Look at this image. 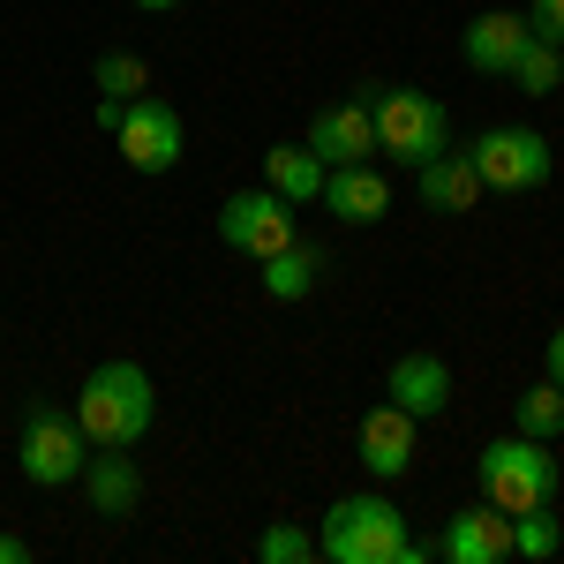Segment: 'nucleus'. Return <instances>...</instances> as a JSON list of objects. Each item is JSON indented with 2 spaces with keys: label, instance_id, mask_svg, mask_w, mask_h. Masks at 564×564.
Wrapping results in <instances>:
<instances>
[{
  "label": "nucleus",
  "instance_id": "obj_20",
  "mask_svg": "<svg viewBox=\"0 0 564 564\" xmlns=\"http://www.w3.org/2000/svg\"><path fill=\"white\" fill-rule=\"evenodd\" d=\"M512 422H520V436H534V444H557L564 436V391L557 384H527L520 406H512Z\"/></svg>",
  "mask_w": 564,
  "mask_h": 564
},
{
  "label": "nucleus",
  "instance_id": "obj_26",
  "mask_svg": "<svg viewBox=\"0 0 564 564\" xmlns=\"http://www.w3.org/2000/svg\"><path fill=\"white\" fill-rule=\"evenodd\" d=\"M121 113H129V98H98V129H106V135L121 129Z\"/></svg>",
  "mask_w": 564,
  "mask_h": 564
},
{
  "label": "nucleus",
  "instance_id": "obj_24",
  "mask_svg": "<svg viewBox=\"0 0 564 564\" xmlns=\"http://www.w3.org/2000/svg\"><path fill=\"white\" fill-rule=\"evenodd\" d=\"M527 31L550 39V45H564V0H527Z\"/></svg>",
  "mask_w": 564,
  "mask_h": 564
},
{
  "label": "nucleus",
  "instance_id": "obj_15",
  "mask_svg": "<svg viewBox=\"0 0 564 564\" xmlns=\"http://www.w3.org/2000/svg\"><path fill=\"white\" fill-rule=\"evenodd\" d=\"M324 204L332 218H347V226H384L391 218V181L361 159V166H332L324 174Z\"/></svg>",
  "mask_w": 564,
  "mask_h": 564
},
{
  "label": "nucleus",
  "instance_id": "obj_16",
  "mask_svg": "<svg viewBox=\"0 0 564 564\" xmlns=\"http://www.w3.org/2000/svg\"><path fill=\"white\" fill-rule=\"evenodd\" d=\"M414 188H422V204L444 212V218H459V212L481 204V181H475V166H467V151H436V159H422V166H414Z\"/></svg>",
  "mask_w": 564,
  "mask_h": 564
},
{
  "label": "nucleus",
  "instance_id": "obj_3",
  "mask_svg": "<svg viewBox=\"0 0 564 564\" xmlns=\"http://www.w3.org/2000/svg\"><path fill=\"white\" fill-rule=\"evenodd\" d=\"M369 121H377V151L391 166H406V174L422 159H436V151H452V121H444V106L430 90H406V84L369 90Z\"/></svg>",
  "mask_w": 564,
  "mask_h": 564
},
{
  "label": "nucleus",
  "instance_id": "obj_23",
  "mask_svg": "<svg viewBox=\"0 0 564 564\" xmlns=\"http://www.w3.org/2000/svg\"><path fill=\"white\" fill-rule=\"evenodd\" d=\"M316 557V534L294 520H279V527H263L257 534V564H308Z\"/></svg>",
  "mask_w": 564,
  "mask_h": 564
},
{
  "label": "nucleus",
  "instance_id": "obj_4",
  "mask_svg": "<svg viewBox=\"0 0 564 564\" xmlns=\"http://www.w3.org/2000/svg\"><path fill=\"white\" fill-rule=\"evenodd\" d=\"M475 475H481V497H489L497 512H512V520L557 497V459H550V444H534V436H497V444H481Z\"/></svg>",
  "mask_w": 564,
  "mask_h": 564
},
{
  "label": "nucleus",
  "instance_id": "obj_27",
  "mask_svg": "<svg viewBox=\"0 0 564 564\" xmlns=\"http://www.w3.org/2000/svg\"><path fill=\"white\" fill-rule=\"evenodd\" d=\"M31 557V542H23V534H0V564H23Z\"/></svg>",
  "mask_w": 564,
  "mask_h": 564
},
{
  "label": "nucleus",
  "instance_id": "obj_7",
  "mask_svg": "<svg viewBox=\"0 0 564 564\" xmlns=\"http://www.w3.org/2000/svg\"><path fill=\"white\" fill-rule=\"evenodd\" d=\"M218 241L263 263V257H279L286 241H302V218H294V204L279 188H234L218 204Z\"/></svg>",
  "mask_w": 564,
  "mask_h": 564
},
{
  "label": "nucleus",
  "instance_id": "obj_10",
  "mask_svg": "<svg viewBox=\"0 0 564 564\" xmlns=\"http://www.w3.org/2000/svg\"><path fill=\"white\" fill-rule=\"evenodd\" d=\"M414 436H422V422L406 414V406H369L361 414V430H354V452H361V467L377 481H399L406 467H414Z\"/></svg>",
  "mask_w": 564,
  "mask_h": 564
},
{
  "label": "nucleus",
  "instance_id": "obj_28",
  "mask_svg": "<svg viewBox=\"0 0 564 564\" xmlns=\"http://www.w3.org/2000/svg\"><path fill=\"white\" fill-rule=\"evenodd\" d=\"M135 8H151V15H159V8H181V0H135Z\"/></svg>",
  "mask_w": 564,
  "mask_h": 564
},
{
  "label": "nucleus",
  "instance_id": "obj_17",
  "mask_svg": "<svg viewBox=\"0 0 564 564\" xmlns=\"http://www.w3.org/2000/svg\"><path fill=\"white\" fill-rule=\"evenodd\" d=\"M324 159L308 151V143H271L263 151V188H279L286 204H324Z\"/></svg>",
  "mask_w": 564,
  "mask_h": 564
},
{
  "label": "nucleus",
  "instance_id": "obj_25",
  "mask_svg": "<svg viewBox=\"0 0 564 564\" xmlns=\"http://www.w3.org/2000/svg\"><path fill=\"white\" fill-rule=\"evenodd\" d=\"M542 369H550V384L564 391V324L550 332V347H542Z\"/></svg>",
  "mask_w": 564,
  "mask_h": 564
},
{
  "label": "nucleus",
  "instance_id": "obj_8",
  "mask_svg": "<svg viewBox=\"0 0 564 564\" xmlns=\"http://www.w3.org/2000/svg\"><path fill=\"white\" fill-rule=\"evenodd\" d=\"M113 143H121V166H135V174H166V166H181V151H188L181 113L166 106V98H151V90L129 98V113H121Z\"/></svg>",
  "mask_w": 564,
  "mask_h": 564
},
{
  "label": "nucleus",
  "instance_id": "obj_18",
  "mask_svg": "<svg viewBox=\"0 0 564 564\" xmlns=\"http://www.w3.org/2000/svg\"><path fill=\"white\" fill-rule=\"evenodd\" d=\"M324 249L316 241H286L279 257H263V294L271 302H302V294H316V279H324Z\"/></svg>",
  "mask_w": 564,
  "mask_h": 564
},
{
  "label": "nucleus",
  "instance_id": "obj_19",
  "mask_svg": "<svg viewBox=\"0 0 564 564\" xmlns=\"http://www.w3.org/2000/svg\"><path fill=\"white\" fill-rule=\"evenodd\" d=\"M505 76H512V90H527V98H550V90L564 84V45L527 39V45H520V61H512Z\"/></svg>",
  "mask_w": 564,
  "mask_h": 564
},
{
  "label": "nucleus",
  "instance_id": "obj_6",
  "mask_svg": "<svg viewBox=\"0 0 564 564\" xmlns=\"http://www.w3.org/2000/svg\"><path fill=\"white\" fill-rule=\"evenodd\" d=\"M467 166H475V181L497 188V196H534L542 181L557 174L542 129H481L475 143H467Z\"/></svg>",
  "mask_w": 564,
  "mask_h": 564
},
{
  "label": "nucleus",
  "instance_id": "obj_14",
  "mask_svg": "<svg viewBox=\"0 0 564 564\" xmlns=\"http://www.w3.org/2000/svg\"><path fill=\"white\" fill-rule=\"evenodd\" d=\"M527 39H534V31H527V15H512V8H481L475 23H467V39H459V53H467V68H475V76H505V68L520 61Z\"/></svg>",
  "mask_w": 564,
  "mask_h": 564
},
{
  "label": "nucleus",
  "instance_id": "obj_9",
  "mask_svg": "<svg viewBox=\"0 0 564 564\" xmlns=\"http://www.w3.org/2000/svg\"><path fill=\"white\" fill-rule=\"evenodd\" d=\"M436 557L444 564H505L512 557V512H497L489 497L481 505H459L444 534H436Z\"/></svg>",
  "mask_w": 564,
  "mask_h": 564
},
{
  "label": "nucleus",
  "instance_id": "obj_13",
  "mask_svg": "<svg viewBox=\"0 0 564 564\" xmlns=\"http://www.w3.org/2000/svg\"><path fill=\"white\" fill-rule=\"evenodd\" d=\"M84 497L98 520H129L135 497H143V475H135V459L121 444H90V467H84Z\"/></svg>",
  "mask_w": 564,
  "mask_h": 564
},
{
  "label": "nucleus",
  "instance_id": "obj_21",
  "mask_svg": "<svg viewBox=\"0 0 564 564\" xmlns=\"http://www.w3.org/2000/svg\"><path fill=\"white\" fill-rule=\"evenodd\" d=\"M98 98H143L151 90V61L143 53H98Z\"/></svg>",
  "mask_w": 564,
  "mask_h": 564
},
{
  "label": "nucleus",
  "instance_id": "obj_1",
  "mask_svg": "<svg viewBox=\"0 0 564 564\" xmlns=\"http://www.w3.org/2000/svg\"><path fill=\"white\" fill-rule=\"evenodd\" d=\"M151 414H159V391H151V377L135 361H98L76 384V430L90 444H121L129 452L135 436L151 430Z\"/></svg>",
  "mask_w": 564,
  "mask_h": 564
},
{
  "label": "nucleus",
  "instance_id": "obj_12",
  "mask_svg": "<svg viewBox=\"0 0 564 564\" xmlns=\"http://www.w3.org/2000/svg\"><path fill=\"white\" fill-rule=\"evenodd\" d=\"M384 399L406 406L414 422H436V414L452 406V369H444V354H399L384 369Z\"/></svg>",
  "mask_w": 564,
  "mask_h": 564
},
{
  "label": "nucleus",
  "instance_id": "obj_11",
  "mask_svg": "<svg viewBox=\"0 0 564 564\" xmlns=\"http://www.w3.org/2000/svg\"><path fill=\"white\" fill-rule=\"evenodd\" d=\"M308 151L324 159V166H361V159H377V121H369V98H347V106H324L302 135Z\"/></svg>",
  "mask_w": 564,
  "mask_h": 564
},
{
  "label": "nucleus",
  "instance_id": "obj_22",
  "mask_svg": "<svg viewBox=\"0 0 564 564\" xmlns=\"http://www.w3.org/2000/svg\"><path fill=\"white\" fill-rule=\"evenodd\" d=\"M564 550V527H557V512H550V505H534V512H520V520H512V557H557Z\"/></svg>",
  "mask_w": 564,
  "mask_h": 564
},
{
  "label": "nucleus",
  "instance_id": "obj_5",
  "mask_svg": "<svg viewBox=\"0 0 564 564\" xmlns=\"http://www.w3.org/2000/svg\"><path fill=\"white\" fill-rule=\"evenodd\" d=\"M15 467H23V481H39V489H68L90 467V436L76 430V414H61V406L39 399L23 414V436H15Z\"/></svg>",
  "mask_w": 564,
  "mask_h": 564
},
{
  "label": "nucleus",
  "instance_id": "obj_2",
  "mask_svg": "<svg viewBox=\"0 0 564 564\" xmlns=\"http://www.w3.org/2000/svg\"><path fill=\"white\" fill-rule=\"evenodd\" d=\"M316 550L332 564H391L406 550V512H399L391 497H377V489H354V497H339V505L324 512Z\"/></svg>",
  "mask_w": 564,
  "mask_h": 564
}]
</instances>
